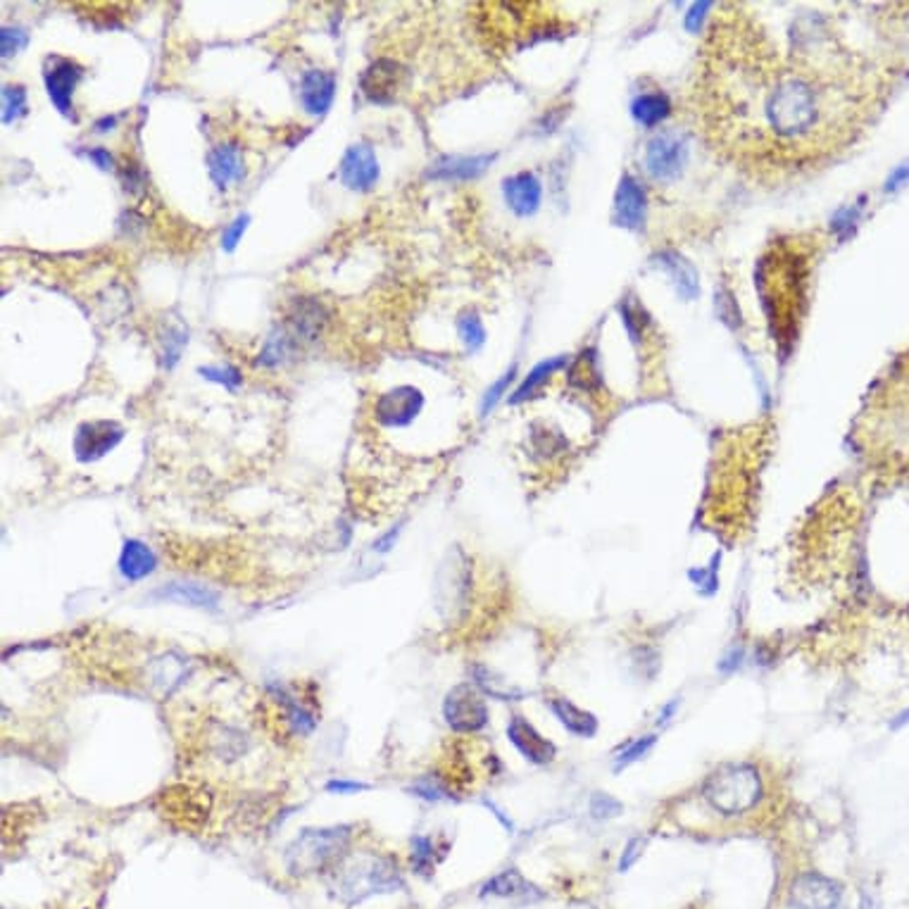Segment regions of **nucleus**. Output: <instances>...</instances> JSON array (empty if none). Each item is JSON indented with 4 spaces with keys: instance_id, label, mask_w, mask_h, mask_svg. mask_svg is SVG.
Masks as SVG:
<instances>
[{
    "instance_id": "1",
    "label": "nucleus",
    "mask_w": 909,
    "mask_h": 909,
    "mask_svg": "<svg viewBox=\"0 0 909 909\" xmlns=\"http://www.w3.org/2000/svg\"><path fill=\"white\" fill-rule=\"evenodd\" d=\"M717 91L729 101L731 115L753 122L748 129L769 139L767 148L779 155H805L829 151L848 141L859 122L867 117L874 91L843 65L833 70L817 67H774L769 58L757 53L721 58Z\"/></svg>"
},
{
    "instance_id": "2",
    "label": "nucleus",
    "mask_w": 909,
    "mask_h": 909,
    "mask_svg": "<svg viewBox=\"0 0 909 909\" xmlns=\"http://www.w3.org/2000/svg\"><path fill=\"white\" fill-rule=\"evenodd\" d=\"M762 777L757 767L745 762H733L719 767L707 777L703 786V798L715 812L724 817L748 815L762 800Z\"/></svg>"
},
{
    "instance_id": "3",
    "label": "nucleus",
    "mask_w": 909,
    "mask_h": 909,
    "mask_svg": "<svg viewBox=\"0 0 909 909\" xmlns=\"http://www.w3.org/2000/svg\"><path fill=\"white\" fill-rule=\"evenodd\" d=\"M348 841H351V829H321V831H305L301 838H298L289 855H286V862L293 874H305V871H321L327 864L336 862L345 850Z\"/></svg>"
},
{
    "instance_id": "4",
    "label": "nucleus",
    "mask_w": 909,
    "mask_h": 909,
    "mask_svg": "<svg viewBox=\"0 0 909 909\" xmlns=\"http://www.w3.org/2000/svg\"><path fill=\"white\" fill-rule=\"evenodd\" d=\"M443 717L457 733H477L489 724V707L471 683H459L445 695Z\"/></svg>"
},
{
    "instance_id": "5",
    "label": "nucleus",
    "mask_w": 909,
    "mask_h": 909,
    "mask_svg": "<svg viewBox=\"0 0 909 909\" xmlns=\"http://www.w3.org/2000/svg\"><path fill=\"white\" fill-rule=\"evenodd\" d=\"M841 900V883L819 874V871H805V874L793 881L788 893L791 909H838Z\"/></svg>"
},
{
    "instance_id": "6",
    "label": "nucleus",
    "mask_w": 909,
    "mask_h": 909,
    "mask_svg": "<svg viewBox=\"0 0 909 909\" xmlns=\"http://www.w3.org/2000/svg\"><path fill=\"white\" fill-rule=\"evenodd\" d=\"M84 77V67L79 62H74L70 58H60V55H51L46 60V67H43V81H46V91L48 98H51L53 105L62 112V115H67L72 119L74 117V91H77V84Z\"/></svg>"
},
{
    "instance_id": "7",
    "label": "nucleus",
    "mask_w": 909,
    "mask_h": 909,
    "mask_svg": "<svg viewBox=\"0 0 909 909\" xmlns=\"http://www.w3.org/2000/svg\"><path fill=\"white\" fill-rule=\"evenodd\" d=\"M124 439V427L112 419H93L74 433V455L79 463H96L105 457L110 451H115L119 441Z\"/></svg>"
},
{
    "instance_id": "8",
    "label": "nucleus",
    "mask_w": 909,
    "mask_h": 909,
    "mask_svg": "<svg viewBox=\"0 0 909 909\" xmlns=\"http://www.w3.org/2000/svg\"><path fill=\"white\" fill-rule=\"evenodd\" d=\"M421 407H425V395L415 386H395V389L379 395L375 405V417L381 427H407Z\"/></svg>"
},
{
    "instance_id": "9",
    "label": "nucleus",
    "mask_w": 909,
    "mask_h": 909,
    "mask_svg": "<svg viewBox=\"0 0 909 909\" xmlns=\"http://www.w3.org/2000/svg\"><path fill=\"white\" fill-rule=\"evenodd\" d=\"M403 79H405V72L395 60L379 58L363 72V77H359V89H363L369 103L391 105L395 103V96L397 91H401Z\"/></svg>"
},
{
    "instance_id": "10",
    "label": "nucleus",
    "mask_w": 909,
    "mask_h": 909,
    "mask_svg": "<svg viewBox=\"0 0 909 909\" xmlns=\"http://www.w3.org/2000/svg\"><path fill=\"white\" fill-rule=\"evenodd\" d=\"M683 162H686V146L677 134H659L647 143L645 167L655 179L669 181L679 177Z\"/></svg>"
},
{
    "instance_id": "11",
    "label": "nucleus",
    "mask_w": 909,
    "mask_h": 909,
    "mask_svg": "<svg viewBox=\"0 0 909 909\" xmlns=\"http://www.w3.org/2000/svg\"><path fill=\"white\" fill-rule=\"evenodd\" d=\"M341 181L351 191H371L379 181V160L367 143H355L341 160Z\"/></svg>"
},
{
    "instance_id": "12",
    "label": "nucleus",
    "mask_w": 909,
    "mask_h": 909,
    "mask_svg": "<svg viewBox=\"0 0 909 909\" xmlns=\"http://www.w3.org/2000/svg\"><path fill=\"white\" fill-rule=\"evenodd\" d=\"M507 738L513 741L515 748L533 765H551L557 755L555 745L545 736H541V733L535 731V727L529 724L525 717L509 719Z\"/></svg>"
},
{
    "instance_id": "13",
    "label": "nucleus",
    "mask_w": 909,
    "mask_h": 909,
    "mask_svg": "<svg viewBox=\"0 0 909 909\" xmlns=\"http://www.w3.org/2000/svg\"><path fill=\"white\" fill-rule=\"evenodd\" d=\"M336 77L327 70H307L301 79V103L310 115H324L333 103Z\"/></svg>"
},
{
    "instance_id": "14",
    "label": "nucleus",
    "mask_w": 909,
    "mask_h": 909,
    "mask_svg": "<svg viewBox=\"0 0 909 909\" xmlns=\"http://www.w3.org/2000/svg\"><path fill=\"white\" fill-rule=\"evenodd\" d=\"M503 193H505L507 205L513 207L517 215L529 217L535 213V210H539L543 189H541V181L535 179V174L519 172L503 181Z\"/></svg>"
},
{
    "instance_id": "15",
    "label": "nucleus",
    "mask_w": 909,
    "mask_h": 909,
    "mask_svg": "<svg viewBox=\"0 0 909 909\" xmlns=\"http://www.w3.org/2000/svg\"><path fill=\"white\" fill-rule=\"evenodd\" d=\"M210 179L217 184V189H229V184L241 181L245 177L243 151L236 143H222L213 148L207 155Z\"/></svg>"
},
{
    "instance_id": "16",
    "label": "nucleus",
    "mask_w": 909,
    "mask_h": 909,
    "mask_svg": "<svg viewBox=\"0 0 909 909\" xmlns=\"http://www.w3.org/2000/svg\"><path fill=\"white\" fill-rule=\"evenodd\" d=\"M493 162V155H445L435 160L429 177L441 181H469L477 179Z\"/></svg>"
},
{
    "instance_id": "17",
    "label": "nucleus",
    "mask_w": 909,
    "mask_h": 909,
    "mask_svg": "<svg viewBox=\"0 0 909 909\" xmlns=\"http://www.w3.org/2000/svg\"><path fill=\"white\" fill-rule=\"evenodd\" d=\"M615 213H617V219L621 222V227H627V229H639L643 224L645 193L641 189V184L633 177H624V181H621L617 191V201H615Z\"/></svg>"
},
{
    "instance_id": "18",
    "label": "nucleus",
    "mask_w": 909,
    "mask_h": 909,
    "mask_svg": "<svg viewBox=\"0 0 909 909\" xmlns=\"http://www.w3.org/2000/svg\"><path fill=\"white\" fill-rule=\"evenodd\" d=\"M481 895H493V898H505V900H541L543 893L529 883L525 876L519 874L517 869H507L503 874L493 876L485 883Z\"/></svg>"
},
{
    "instance_id": "19",
    "label": "nucleus",
    "mask_w": 909,
    "mask_h": 909,
    "mask_svg": "<svg viewBox=\"0 0 909 909\" xmlns=\"http://www.w3.org/2000/svg\"><path fill=\"white\" fill-rule=\"evenodd\" d=\"M155 567H157V557L143 541L129 539L127 543H124L122 555H119V571L124 579L141 581L148 575H153Z\"/></svg>"
},
{
    "instance_id": "20",
    "label": "nucleus",
    "mask_w": 909,
    "mask_h": 909,
    "mask_svg": "<svg viewBox=\"0 0 909 909\" xmlns=\"http://www.w3.org/2000/svg\"><path fill=\"white\" fill-rule=\"evenodd\" d=\"M551 712L555 715L559 724H563L569 733H575V736H579V738H593L597 733L595 715L586 712V709H581L579 705H575L571 700H565V697H553Z\"/></svg>"
},
{
    "instance_id": "21",
    "label": "nucleus",
    "mask_w": 909,
    "mask_h": 909,
    "mask_svg": "<svg viewBox=\"0 0 909 909\" xmlns=\"http://www.w3.org/2000/svg\"><path fill=\"white\" fill-rule=\"evenodd\" d=\"M151 597L153 601H169L207 609H215L219 605V595L215 591L195 586V583H167V586H160Z\"/></svg>"
},
{
    "instance_id": "22",
    "label": "nucleus",
    "mask_w": 909,
    "mask_h": 909,
    "mask_svg": "<svg viewBox=\"0 0 909 909\" xmlns=\"http://www.w3.org/2000/svg\"><path fill=\"white\" fill-rule=\"evenodd\" d=\"M633 115L645 127H655V124L662 122L669 115V101L665 93H643L636 103H633Z\"/></svg>"
},
{
    "instance_id": "23",
    "label": "nucleus",
    "mask_w": 909,
    "mask_h": 909,
    "mask_svg": "<svg viewBox=\"0 0 909 909\" xmlns=\"http://www.w3.org/2000/svg\"><path fill=\"white\" fill-rule=\"evenodd\" d=\"M565 365V359H551V363H541L539 367H535L531 375H529V379H525V383L519 386L517 389V393L509 397V403H525V401H529V397L541 389L543 383H547V379H551L555 371Z\"/></svg>"
},
{
    "instance_id": "24",
    "label": "nucleus",
    "mask_w": 909,
    "mask_h": 909,
    "mask_svg": "<svg viewBox=\"0 0 909 909\" xmlns=\"http://www.w3.org/2000/svg\"><path fill=\"white\" fill-rule=\"evenodd\" d=\"M665 265L671 272L674 281L679 283L681 293L686 298H693L697 293V279H695L693 267L686 263V260H681L679 255H665Z\"/></svg>"
},
{
    "instance_id": "25",
    "label": "nucleus",
    "mask_w": 909,
    "mask_h": 909,
    "mask_svg": "<svg viewBox=\"0 0 909 909\" xmlns=\"http://www.w3.org/2000/svg\"><path fill=\"white\" fill-rule=\"evenodd\" d=\"M27 115V91L20 84L3 86V122L10 124L17 117Z\"/></svg>"
},
{
    "instance_id": "26",
    "label": "nucleus",
    "mask_w": 909,
    "mask_h": 909,
    "mask_svg": "<svg viewBox=\"0 0 909 909\" xmlns=\"http://www.w3.org/2000/svg\"><path fill=\"white\" fill-rule=\"evenodd\" d=\"M655 743H657V736H653V733H651V736H641L636 741H631L627 748L615 757V771H621V769L631 767L633 762H639V759H643L647 753L653 750Z\"/></svg>"
},
{
    "instance_id": "27",
    "label": "nucleus",
    "mask_w": 909,
    "mask_h": 909,
    "mask_svg": "<svg viewBox=\"0 0 909 909\" xmlns=\"http://www.w3.org/2000/svg\"><path fill=\"white\" fill-rule=\"evenodd\" d=\"M457 329H459V336H463V341L467 343L469 351H477L479 345H483L485 329H483L481 319L475 313H467V315L459 317Z\"/></svg>"
},
{
    "instance_id": "28",
    "label": "nucleus",
    "mask_w": 909,
    "mask_h": 909,
    "mask_svg": "<svg viewBox=\"0 0 909 909\" xmlns=\"http://www.w3.org/2000/svg\"><path fill=\"white\" fill-rule=\"evenodd\" d=\"M201 371V375L207 379V381H215V383H222V386H227V389H239V386L243 383V375L239 369H236L233 365H215V367H201L198 369Z\"/></svg>"
},
{
    "instance_id": "29",
    "label": "nucleus",
    "mask_w": 909,
    "mask_h": 909,
    "mask_svg": "<svg viewBox=\"0 0 909 909\" xmlns=\"http://www.w3.org/2000/svg\"><path fill=\"white\" fill-rule=\"evenodd\" d=\"M27 43H29V34L20 27H3V31H0V51H3V58L22 53L24 48H27Z\"/></svg>"
},
{
    "instance_id": "30",
    "label": "nucleus",
    "mask_w": 909,
    "mask_h": 909,
    "mask_svg": "<svg viewBox=\"0 0 909 909\" xmlns=\"http://www.w3.org/2000/svg\"><path fill=\"white\" fill-rule=\"evenodd\" d=\"M413 867L417 869V874H431L433 843L427 836H417L413 841Z\"/></svg>"
},
{
    "instance_id": "31",
    "label": "nucleus",
    "mask_w": 909,
    "mask_h": 909,
    "mask_svg": "<svg viewBox=\"0 0 909 909\" xmlns=\"http://www.w3.org/2000/svg\"><path fill=\"white\" fill-rule=\"evenodd\" d=\"M415 791L421 795V798H427V800H441V798H453L451 795V788L445 786V783L439 779V777H427V779H421L417 786H415Z\"/></svg>"
},
{
    "instance_id": "32",
    "label": "nucleus",
    "mask_w": 909,
    "mask_h": 909,
    "mask_svg": "<svg viewBox=\"0 0 909 909\" xmlns=\"http://www.w3.org/2000/svg\"><path fill=\"white\" fill-rule=\"evenodd\" d=\"M621 812V803L615 800L613 795H605V793H595L593 800H591V815L595 819H609V817H617Z\"/></svg>"
},
{
    "instance_id": "33",
    "label": "nucleus",
    "mask_w": 909,
    "mask_h": 909,
    "mask_svg": "<svg viewBox=\"0 0 909 909\" xmlns=\"http://www.w3.org/2000/svg\"><path fill=\"white\" fill-rule=\"evenodd\" d=\"M248 222H251V217L248 215H239L236 217L227 229H224V233H222V248L227 253H231L236 245H239V241L243 239V233H245V229H248Z\"/></svg>"
},
{
    "instance_id": "34",
    "label": "nucleus",
    "mask_w": 909,
    "mask_h": 909,
    "mask_svg": "<svg viewBox=\"0 0 909 909\" xmlns=\"http://www.w3.org/2000/svg\"><path fill=\"white\" fill-rule=\"evenodd\" d=\"M691 581L697 586V591L705 593V595H712L719 589V577H717V567H700V569H691Z\"/></svg>"
},
{
    "instance_id": "35",
    "label": "nucleus",
    "mask_w": 909,
    "mask_h": 909,
    "mask_svg": "<svg viewBox=\"0 0 909 909\" xmlns=\"http://www.w3.org/2000/svg\"><path fill=\"white\" fill-rule=\"evenodd\" d=\"M122 184H124V189L131 191V193H139V191H143L146 177H143L141 167H139V165H134V162H127V165L122 167Z\"/></svg>"
},
{
    "instance_id": "36",
    "label": "nucleus",
    "mask_w": 909,
    "mask_h": 909,
    "mask_svg": "<svg viewBox=\"0 0 909 909\" xmlns=\"http://www.w3.org/2000/svg\"><path fill=\"white\" fill-rule=\"evenodd\" d=\"M513 377H515V367H513V369H509V371H507V375H505V377H503L501 381H495V383L491 386V389H489V393H485V397H483V407H481V409H483V415H485V413H489V409H491V407H493V405H495L497 401H501V395L505 393V389H507V386H509V381H513Z\"/></svg>"
},
{
    "instance_id": "37",
    "label": "nucleus",
    "mask_w": 909,
    "mask_h": 909,
    "mask_svg": "<svg viewBox=\"0 0 909 909\" xmlns=\"http://www.w3.org/2000/svg\"><path fill=\"white\" fill-rule=\"evenodd\" d=\"M643 838H633V841H629V845H627V850H624V855H621V859H619V871H629L633 864H636V859L641 857V853H643Z\"/></svg>"
},
{
    "instance_id": "38",
    "label": "nucleus",
    "mask_w": 909,
    "mask_h": 909,
    "mask_svg": "<svg viewBox=\"0 0 909 909\" xmlns=\"http://www.w3.org/2000/svg\"><path fill=\"white\" fill-rule=\"evenodd\" d=\"M367 788H369L367 783H359V781H343V779H333V781H329V783H327V791H329V793H341V795L357 793V791H367Z\"/></svg>"
},
{
    "instance_id": "39",
    "label": "nucleus",
    "mask_w": 909,
    "mask_h": 909,
    "mask_svg": "<svg viewBox=\"0 0 909 909\" xmlns=\"http://www.w3.org/2000/svg\"><path fill=\"white\" fill-rule=\"evenodd\" d=\"M86 157H89L96 167H101L105 172L115 167V157L110 155L108 148H89V151H86Z\"/></svg>"
},
{
    "instance_id": "40",
    "label": "nucleus",
    "mask_w": 909,
    "mask_h": 909,
    "mask_svg": "<svg viewBox=\"0 0 909 909\" xmlns=\"http://www.w3.org/2000/svg\"><path fill=\"white\" fill-rule=\"evenodd\" d=\"M905 181H909V165H902L900 169H895V174H893V177L888 179V186H886V189H888V191L900 189V184H905Z\"/></svg>"
},
{
    "instance_id": "41",
    "label": "nucleus",
    "mask_w": 909,
    "mask_h": 909,
    "mask_svg": "<svg viewBox=\"0 0 909 909\" xmlns=\"http://www.w3.org/2000/svg\"><path fill=\"white\" fill-rule=\"evenodd\" d=\"M679 705H681V700H671L669 705H665V707H662V712H659V717H657V727H665V724H669L671 717L677 715Z\"/></svg>"
},
{
    "instance_id": "42",
    "label": "nucleus",
    "mask_w": 909,
    "mask_h": 909,
    "mask_svg": "<svg viewBox=\"0 0 909 909\" xmlns=\"http://www.w3.org/2000/svg\"><path fill=\"white\" fill-rule=\"evenodd\" d=\"M741 659H743V651H733L729 657H724L719 662V669L721 671H733V669H738L741 667Z\"/></svg>"
},
{
    "instance_id": "43",
    "label": "nucleus",
    "mask_w": 909,
    "mask_h": 909,
    "mask_svg": "<svg viewBox=\"0 0 909 909\" xmlns=\"http://www.w3.org/2000/svg\"><path fill=\"white\" fill-rule=\"evenodd\" d=\"M397 531L401 529H391L389 533L383 535V539L377 543V551H381V553H386V551H391V545H393V541L397 539Z\"/></svg>"
},
{
    "instance_id": "44",
    "label": "nucleus",
    "mask_w": 909,
    "mask_h": 909,
    "mask_svg": "<svg viewBox=\"0 0 909 909\" xmlns=\"http://www.w3.org/2000/svg\"><path fill=\"white\" fill-rule=\"evenodd\" d=\"M115 124H117V117H115V115H112V117H103L101 122H98V124H96V131H98V134H105V131H112V127H115Z\"/></svg>"
}]
</instances>
